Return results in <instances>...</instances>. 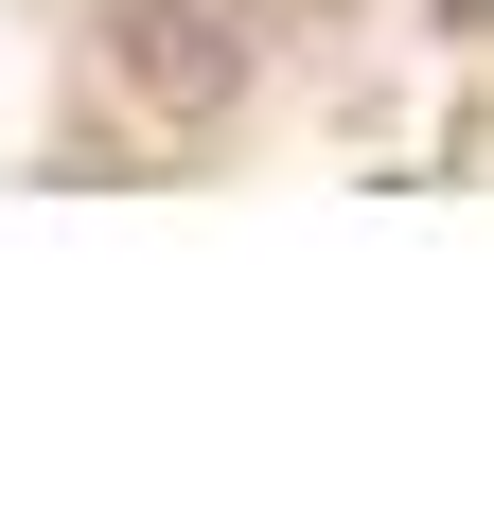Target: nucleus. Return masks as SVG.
Listing matches in <instances>:
<instances>
[{"instance_id": "obj_1", "label": "nucleus", "mask_w": 494, "mask_h": 512, "mask_svg": "<svg viewBox=\"0 0 494 512\" xmlns=\"http://www.w3.org/2000/svg\"><path fill=\"white\" fill-rule=\"evenodd\" d=\"M247 71H265V18H230V0H106L89 18V89L142 142H212L247 106Z\"/></svg>"}, {"instance_id": "obj_2", "label": "nucleus", "mask_w": 494, "mask_h": 512, "mask_svg": "<svg viewBox=\"0 0 494 512\" xmlns=\"http://www.w3.org/2000/svg\"><path fill=\"white\" fill-rule=\"evenodd\" d=\"M230 18H265V36H300V18H336V0H230Z\"/></svg>"}]
</instances>
